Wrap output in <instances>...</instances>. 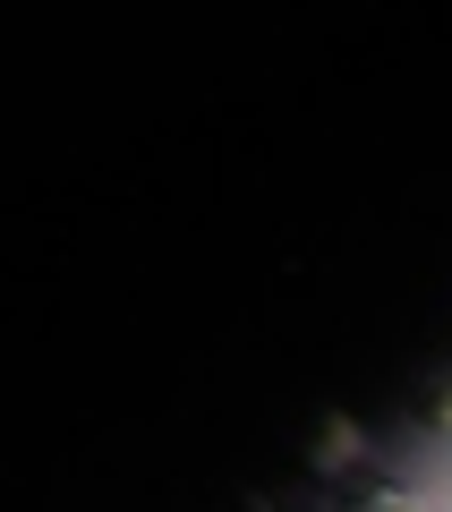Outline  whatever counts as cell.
I'll return each instance as SVG.
<instances>
[{"label": "cell", "mask_w": 452, "mask_h": 512, "mask_svg": "<svg viewBox=\"0 0 452 512\" xmlns=\"http://www.w3.org/2000/svg\"><path fill=\"white\" fill-rule=\"evenodd\" d=\"M359 453H367V427L333 410V419L316 427V453H308V461H316V478H333V470H350V461H359Z\"/></svg>", "instance_id": "1"}, {"label": "cell", "mask_w": 452, "mask_h": 512, "mask_svg": "<svg viewBox=\"0 0 452 512\" xmlns=\"http://www.w3.org/2000/svg\"><path fill=\"white\" fill-rule=\"evenodd\" d=\"M359 512H410V504H401V495H367Z\"/></svg>", "instance_id": "2"}, {"label": "cell", "mask_w": 452, "mask_h": 512, "mask_svg": "<svg viewBox=\"0 0 452 512\" xmlns=\"http://www.w3.org/2000/svg\"><path fill=\"white\" fill-rule=\"evenodd\" d=\"M435 427H444V436H452V393H444V402H435Z\"/></svg>", "instance_id": "3"}]
</instances>
